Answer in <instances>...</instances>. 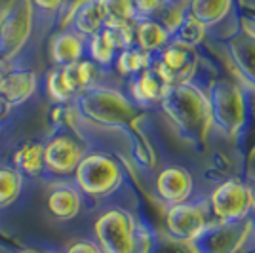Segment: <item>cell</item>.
<instances>
[{"mask_svg":"<svg viewBox=\"0 0 255 253\" xmlns=\"http://www.w3.org/2000/svg\"><path fill=\"white\" fill-rule=\"evenodd\" d=\"M67 253H103L97 244L90 242V240H78V242L71 244Z\"/></svg>","mask_w":255,"mask_h":253,"instance_id":"30","label":"cell"},{"mask_svg":"<svg viewBox=\"0 0 255 253\" xmlns=\"http://www.w3.org/2000/svg\"><path fill=\"white\" fill-rule=\"evenodd\" d=\"M233 6V0H191L189 4V15L194 17L204 27L221 21L229 13Z\"/></svg>","mask_w":255,"mask_h":253,"instance_id":"20","label":"cell"},{"mask_svg":"<svg viewBox=\"0 0 255 253\" xmlns=\"http://www.w3.org/2000/svg\"><path fill=\"white\" fill-rule=\"evenodd\" d=\"M231 55L234 67L248 84L255 88V34L244 31L231 40Z\"/></svg>","mask_w":255,"mask_h":253,"instance_id":"13","label":"cell"},{"mask_svg":"<svg viewBox=\"0 0 255 253\" xmlns=\"http://www.w3.org/2000/svg\"><path fill=\"white\" fill-rule=\"evenodd\" d=\"M196 63H198L196 50L189 44L173 40L160 50L158 59H152L150 69L164 80V84L171 86L189 82V78L196 71Z\"/></svg>","mask_w":255,"mask_h":253,"instance_id":"6","label":"cell"},{"mask_svg":"<svg viewBox=\"0 0 255 253\" xmlns=\"http://www.w3.org/2000/svg\"><path fill=\"white\" fill-rule=\"evenodd\" d=\"M160 105L185 137H202L212 122L208 97L189 82L168 86Z\"/></svg>","mask_w":255,"mask_h":253,"instance_id":"1","label":"cell"},{"mask_svg":"<svg viewBox=\"0 0 255 253\" xmlns=\"http://www.w3.org/2000/svg\"><path fill=\"white\" fill-rule=\"evenodd\" d=\"M80 192L67 185L53 189L48 196V210L57 219H73L80 211Z\"/></svg>","mask_w":255,"mask_h":253,"instance_id":"18","label":"cell"},{"mask_svg":"<svg viewBox=\"0 0 255 253\" xmlns=\"http://www.w3.org/2000/svg\"><path fill=\"white\" fill-rule=\"evenodd\" d=\"M36 90V74L31 71H13L0 78V97L8 105H21Z\"/></svg>","mask_w":255,"mask_h":253,"instance_id":"12","label":"cell"},{"mask_svg":"<svg viewBox=\"0 0 255 253\" xmlns=\"http://www.w3.org/2000/svg\"><path fill=\"white\" fill-rule=\"evenodd\" d=\"M8 107H10V105H8V103H6V101L0 97V120L6 116V113H8Z\"/></svg>","mask_w":255,"mask_h":253,"instance_id":"32","label":"cell"},{"mask_svg":"<svg viewBox=\"0 0 255 253\" xmlns=\"http://www.w3.org/2000/svg\"><path fill=\"white\" fill-rule=\"evenodd\" d=\"M78 189L90 196H107L122 181V171L115 160L107 154H88L75 169Z\"/></svg>","mask_w":255,"mask_h":253,"instance_id":"3","label":"cell"},{"mask_svg":"<svg viewBox=\"0 0 255 253\" xmlns=\"http://www.w3.org/2000/svg\"><path fill=\"white\" fill-rule=\"evenodd\" d=\"M150 65H152L150 53L143 52V50H139V48L122 50L117 57L118 73L124 74V76H135V74L150 69Z\"/></svg>","mask_w":255,"mask_h":253,"instance_id":"22","label":"cell"},{"mask_svg":"<svg viewBox=\"0 0 255 253\" xmlns=\"http://www.w3.org/2000/svg\"><path fill=\"white\" fill-rule=\"evenodd\" d=\"M73 17V25H75V32L82 34V36H94L103 29L105 25V15L99 8L97 0H88L80 8L71 15Z\"/></svg>","mask_w":255,"mask_h":253,"instance_id":"19","label":"cell"},{"mask_svg":"<svg viewBox=\"0 0 255 253\" xmlns=\"http://www.w3.org/2000/svg\"><path fill=\"white\" fill-rule=\"evenodd\" d=\"M166 227L175 240L191 242L206 229L204 210L196 204H173L166 213Z\"/></svg>","mask_w":255,"mask_h":253,"instance_id":"9","label":"cell"},{"mask_svg":"<svg viewBox=\"0 0 255 253\" xmlns=\"http://www.w3.org/2000/svg\"><path fill=\"white\" fill-rule=\"evenodd\" d=\"M107 21H135L131 0H97Z\"/></svg>","mask_w":255,"mask_h":253,"instance_id":"24","label":"cell"},{"mask_svg":"<svg viewBox=\"0 0 255 253\" xmlns=\"http://www.w3.org/2000/svg\"><path fill=\"white\" fill-rule=\"evenodd\" d=\"M192 187H194L192 175L179 166H168L162 169L156 177L158 196L170 206L189 200L192 194Z\"/></svg>","mask_w":255,"mask_h":253,"instance_id":"11","label":"cell"},{"mask_svg":"<svg viewBox=\"0 0 255 253\" xmlns=\"http://www.w3.org/2000/svg\"><path fill=\"white\" fill-rule=\"evenodd\" d=\"M27 253H29V252H27Z\"/></svg>","mask_w":255,"mask_h":253,"instance_id":"35","label":"cell"},{"mask_svg":"<svg viewBox=\"0 0 255 253\" xmlns=\"http://www.w3.org/2000/svg\"><path fill=\"white\" fill-rule=\"evenodd\" d=\"M63 80L71 95L84 94L90 88H94L97 76H99V65H96L92 59H80L76 63L61 67Z\"/></svg>","mask_w":255,"mask_h":253,"instance_id":"15","label":"cell"},{"mask_svg":"<svg viewBox=\"0 0 255 253\" xmlns=\"http://www.w3.org/2000/svg\"><path fill=\"white\" fill-rule=\"evenodd\" d=\"M250 192H252V204H255V181H254V185L250 187Z\"/></svg>","mask_w":255,"mask_h":253,"instance_id":"33","label":"cell"},{"mask_svg":"<svg viewBox=\"0 0 255 253\" xmlns=\"http://www.w3.org/2000/svg\"><path fill=\"white\" fill-rule=\"evenodd\" d=\"M21 190V175L15 168H0V206L17 198Z\"/></svg>","mask_w":255,"mask_h":253,"instance_id":"27","label":"cell"},{"mask_svg":"<svg viewBox=\"0 0 255 253\" xmlns=\"http://www.w3.org/2000/svg\"><path fill=\"white\" fill-rule=\"evenodd\" d=\"M82 158L84 148L71 135H55L44 147V168L59 175L75 171Z\"/></svg>","mask_w":255,"mask_h":253,"instance_id":"10","label":"cell"},{"mask_svg":"<svg viewBox=\"0 0 255 253\" xmlns=\"http://www.w3.org/2000/svg\"><path fill=\"white\" fill-rule=\"evenodd\" d=\"M210 208L213 215L223 223L240 221L252 208L250 185L240 179H227L213 189L210 196Z\"/></svg>","mask_w":255,"mask_h":253,"instance_id":"7","label":"cell"},{"mask_svg":"<svg viewBox=\"0 0 255 253\" xmlns=\"http://www.w3.org/2000/svg\"><path fill=\"white\" fill-rule=\"evenodd\" d=\"M88 53H90L92 61L96 65H111L115 61L117 50L113 48V44L107 40L105 34L99 31L97 34L88 38Z\"/></svg>","mask_w":255,"mask_h":253,"instance_id":"25","label":"cell"},{"mask_svg":"<svg viewBox=\"0 0 255 253\" xmlns=\"http://www.w3.org/2000/svg\"><path fill=\"white\" fill-rule=\"evenodd\" d=\"M50 53H52V59L57 63V67L76 63L84 55V36L75 31L59 32L52 40Z\"/></svg>","mask_w":255,"mask_h":253,"instance_id":"16","label":"cell"},{"mask_svg":"<svg viewBox=\"0 0 255 253\" xmlns=\"http://www.w3.org/2000/svg\"><path fill=\"white\" fill-rule=\"evenodd\" d=\"M31 2H32V6H36L38 10L55 13V11L59 10L65 2H67V0H31Z\"/></svg>","mask_w":255,"mask_h":253,"instance_id":"31","label":"cell"},{"mask_svg":"<svg viewBox=\"0 0 255 253\" xmlns=\"http://www.w3.org/2000/svg\"><path fill=\"white\" fill-rule=\"evenodd\" d=\"M137 227L124 210H107L96 223V236L103 253H135Z\"/></svg>","mask_w":255,"mask_h":253,"instance_id":"4","label":"cell"},{"mask_svg":"<svg viewBox=\"0 0 255 253\" xmlns=\"http://www.w3.org/2000/svg\"><path fill=\"white\" fill-rule=\"evenodd\" d=\"M168 84H164V80L152 69H147L143 73L135 74L129 82L131 97L137 105H158L162 97L166 94Z\"/></svg>","mask_w":255,"mask_h":253,"instance_id":"14","label":"cell"},{"mask_svg":"<svg viewBox=\"0 0 255 253\" xmlns=\"http://www.w3.org/2000/svg\"><path fill=\"white\" fill-rule=\"evenodd\" d=\"M32 2L19 0L0 21V59H10L27 42L32 25Z\"/></svg>","mask_w":255,"mask_h":253,"instance_id":"8","label":"cell"},{"mask_svg":"<svg viewBox=\"0 0 255 253\" xmlns=\"http://www.w3.org/2000/svg\"><path fill=\"white\" fill-rule=\"evenodd\" d=\"M13 166L27 175H38L44 169V145L25 143L13 152Z\"/></svg>","mask_w":255,"mask_h":253,"instance_id":"21","label":"cell"},{"mask_svg":"<svg viewBox=\"0 0 255 253\" xmlns=\"http://www.w3.org/2000/svg\"><path fill=\"white\" fill-rule=\"evenodd\" d=\"M80 109L88 118L103 124H124L135 115L133 103L109 88H90L80 97Z\"/></svg>","mask_w":255,"mask_h":253,"instance_id":"5","label":"cell"},{"mask_svg":"<svg viewBox=\"0 0 255 253\" xmlns=\"http://www.w3.org/2000/svg\"><path fill=\"white\" fill-rule=\"evenodd\" d=\"M210 120L227 135H234L246 120V101L238 86L233 82H215L208 99Z\"/></svg>","mask_w":255,"mask_h":253,"instance_id":"2","label":"cell"},{"mask_svg":"<svg viewBox=\"0 0 255 253\" xmlns=\"http://www.w3.org/2000/svg\"><path fill=\"white\" fill-rule=\"evenodd\" d=\"M2 61H4V59H0V78L4 76V74H2Z\"/></svg>","mask_w":255,"mask_h":253,"instance_id":"34","label":"cell"},{"mask_svg":"<svg viewBox=\"0 0 255 253\" xmlns=\"http://www.w3.org/2000/svg\"><path fill=\"white\" fill-rule=\"evenodd\" d=\"M171 40L168 29L156 19H139L135 23V42L137 48L147 53L160 52Z\"/></svg>","mask_w":255,"mask_h":253,"instance_id":"17","label":"cell"},{"mask_svg":"<svg viewBox=\"0 0 255 253\" xmlns=\"http://www.w3.org/2000/svg\"><path fill=\"white\" fill-rule=\"evenodd\" d=\"M101 32L107 36V40L113 44L115 50H128L133 48L135 42V25L133 21H107Z\"/></svg>","mask_w":255,"mask_h":253,"instance_id":"23","label":"cell"},{"mask_svg":"<svg viewBox=\"0 0 255 253\" xmlns=\"http://www.w3.org/2000/svg\"><path fill=\"white\" fill-rule=\"evenodd\" d=\"M175 34V40L177 42H183V44H189V46H196V44H200L204 40V34H206V27H204L202 23H198L194 17H191L189 13H185V17H183V21L179 23V27L173 31ZM171 34V36H173Z\"/></svg>","mask_w":255,"mask_h":253,"instance_id":"26","label":"cell"},{"mask_svg":"<svg viewBox=\"0 0 255 253\" xmlns=\"http://www.w3.org/2000/svg\"><path fill=\"white\" fill-rule=\"evenodd\" d=\"M48 94L52 97L53 101H57V103H67L73 95L71 92L67 90V86H65V80H63V71H61V67H57V69H53L52 73L48 74Z\"/></svg>","mask_w":255,"mask_h":253,"instance_id":"28","label":"cell"},{"mask_svg":"<svg viewBox=\"0 0 255 253\" xmlns=\"http://www.w3.org/2000/svg\"><path fill=\"white\" fill-rule=\"evenodd\" d=\"M168 0H131V6L135 11V19H152L166 10Z\"/></svg>","mask_w":255,"mask_h":253,"instance_id":"29","label":"cell"}]
</instances>
